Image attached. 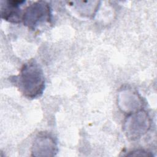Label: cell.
I'll list each match as a JSON object with an SVG mask.
<instances>
[{
    "mask_svg": "<svg viewBox=\"0 0 157 157\" xmlns=\"http://www.w3.org/2000/svg\"><path fill=\"white\" fill-rule=\"evenodd\" d=\"M13 80L20 92L28 98L34 99L40 96L45 89L43 71L33 59L23 64L19 75Z\"/></svg>",
    "mask_w": 157,
    "mask_h": 157,
    "instance_id": "6da1fadb",
    "label": "cell"
},
{
    "mask_svg": "<svg viewBox=\"0 0 157 157\" xmlns=\"http://www.w3.org/2000/svg\"><path fill=\"white\" fill-rule=\"evenodd\" d=\"M149 124L148 117L145 112H139L132 115L127 119L125 123V128L128 136L131 138H138L142 133L145 132L147 130L142 127L147 129Z\"/></svg>",
    "mask_w": 157,
    "mask_h": 157,
    "instance_id": "3957f363",
    "label": "cell"
},
{
    "mask_svg": "<svg viewBox=\"0 0 157 157\" xmlns=\"http://www.w3.org/2000/svg\"><path fill=\"white\" fill-rule=\"evenodd\" d=\"M56 146L54 140L51 137L46 136H40L37 138L34 143L33 153H34V155L36 153H44V156H47L46 153H48V156H53L56 151Z\"/></svg>",
    "mask_w": 157,
    "mask_h": 157,
    "instance_id": "5b68a950",
    "label": "cell"
},
{
    "mask_svg": "<svg viewBox=\"0 0 157 157\" xmlns=\"http://www.w3.org/2000/svg\"><path fill=\"white\" fill-rule=\"evenodd\" d=\"M128 156H151V155H150L148 153L144 151L143 150H136L131 152V153L127 155Z\"/></svg>",
    "mask_w": 157,
    "mask_h": 157,
    "instance_id": "8992f818",
    "label": "cell"
},
{
    "mask_svg": "<svg viewBox=\"0 0 157 157\" xmlns=\"http://www.w3.org/2000/svg\"><path fill=\"white\" fill-rule=\"evenodd\" d=\"M25 2L24 1H1V18L11 23H20L22 20L23 15L20 6Z\"/></svg>",
    "mask_w": 157,
    "mask_h": 157,
    "instance_id": "277c9868",
    "label": "cell"
},
{
    "mask_svg": "<svg viewBox=\"0 0 157 157\" xmlns=\"http://www.w3.org/2000/svg\"><path fill=\"white\" fill-rule=\"evenodd\" d=\"M52 13L50 6L45 1H36L24 10L22 21L29 29L34 30L40 25L50 22Z\"/></svg>",
    "mask_w": 157,
    "mask_h": 157,
    "instance_id": "7a4b0ae2",
    "label": "cell"
}]
</instances>
